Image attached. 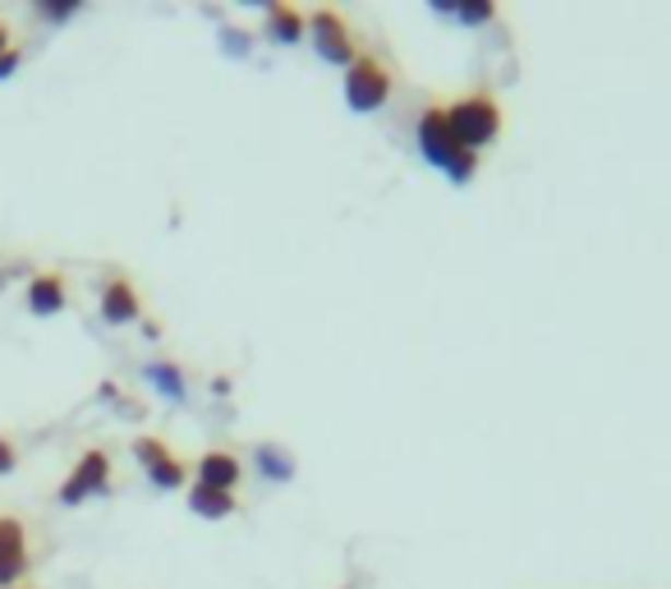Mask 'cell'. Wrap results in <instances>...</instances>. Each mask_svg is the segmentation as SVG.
I'll list each match as a JSON object with an SVG mask.
<instances>
[{
	"instance_id": "8992f818",
	"label": "cell",
	"mask_w": 671,
	"mask_h": 589,
	"mask_svg": "<svg viewBox=\"0 0 671 589\" xmlns=\"http://www.w3.org/2000/svg\"><path fill=\"white\" fill-rule=\"evenodd\" d=\"M28 566H33V553H28V530H24V520L10 516V511H0V589L24 585Z\"/></svg>"
},
{
	"instance_id": "5b68a950",
	"label": "cell",
	"mask_w": 671,
	"mask_h": 589,
	"mask_svg": "<svg viewBox=\"0 0 671 589\" xmlns=\"http://www.w3.org/2000/svg\"><path fill=\"white\" fill-rule=\"evenodd\" d=\"M308 33H313V47H318V56L327 64H341V70H350L354 56H360V42H354V28L345 24V14L318 10L308 19Z\"/></svg>"
},
{
	"instance_id": "2e32d148",
	"label": "cell",
	"mask_w": 671,
	"mask_h": 589,
	"mask_svg": "<svg viewBox=\"0 0 671 589\" xmlns=\"http://www.w3.org/2000/svg\"><path fill=\"white\" fill-rule=\"evenodd\" d=\"M83 10V0H37V14L51 19V24H64V19H74Z\"/></svg>"
},
{
	"instance_id": "9c48e42d",
	"label": "cell",
	"mask_w": 671,
	"mask_h": 589,
	"mask_svg": "<svg viewBox=\"0 0 671 589\" xmlns=\"http://www.w3.org/2000/svg\"><path fill=\"white\" fill-rule=\"evenodd\" d=\"M239 479H244V466H239V456L235 451H203L198 456V484L203 488H221V493H235L239 488Z\"/></svg>"
},
{
	"instance_id": "52a82bcc",
	"label": "cell",
	"mask_w": 671,
	"mask_h": 589,
	"mask_svg": "<svg viewBox=\"0 0 671 589\" xmlns=\"http://www.w3.org/2000/svg\"><path fill=\"white\" fill-rule=\"evenodd\" d=\"M102 318L110 327H129V322H143V295L139 286H133L129 276H110L106 286H102Z\"/></svg>"
},
{
	"instance_id": "ba28073f",
	"label": "cell",
	"mask_w": 671,
	"mask_h": 589,
	"mask_svg": "<svg viewBox=\"0 0 671 589\" xmlns=\"http://www.w3.org/2000/svg\"><path fill=\"white\" fill-rule=\"evenodd\" d=\"M24 299H28V314L51 318V314H60L64 304H70V281H64V272H37L28 281Z\"/></svg>"
},
{
	"instance_id": "7a4b0ae2",
	"label": "cell",
	"mask_w": 671,
	"mask_h": 589,
	"mask_svg": "<svg viewBox=\"0 0 671 589\" xmlns=\"http://www.w3.org/2000/svg\"><path fill=\"white\" fill-rule=\"evenodd\" d=\"M446 120H451V129H456V139L469 148V152H479V148H487V143H497L502 139V102L492 97V93H464V97H456L451 106H446Z\"/></svg>"
},
{
	"instance_id": "3957f363",
	"label": "cell",
	"mask_w": 671,
	"mask_h": 589,
	"mask_svg": "<svg viewBox=\"0 0 671 589\" xmlns=\"http://www.w3.org/2000/svg\"><path fill=\"white\" fill-rule=\"evenodd\" d=\"M387 97H391V70L377 56L360 51V56H354V64L345 70V102H350V111L368 116V111H377V106H387Z\"/></svg>"
},
{
	"instance_id": "9a60e30c",
	"label": "cell",
	"mask_w": 671,
	"mask_h": 589,
	"mask_svg": "<svg viewBox=\"0 0 671 589\" xmlns=\"http://www.w3.org/2000/svg\"><path fill=\"white\" fill-rule=\"evenodd\" d=\"M456 19L460 24H492L497 5H492V0H456Z\"/></svg>"
},
{
	"instance_id": "44dd1931",
	"label": "cell",
	"mask_w": 671,
	"mask_h": 589,
	"mask_svg": "<svg viewBox=\"0 0 671 589\" xmlns=\"http://www.w3.org/2000/svg\"><path fill=\"white\" fill-rule=\"evenodd\" d=\"M10 589H33V585H10Z\"/></svg>"
},
{
	"instance_id": "277c9868",
	"label": "cell",
	"mask_w": 671,
	"mask_h": 589,
	"mask_svg": "<svg viewBox=\"0 0 671 589\" xmlns=\"http://www.w3.org/2000/svg\"><path fill=\"white\" fill-rule=\"evenodd\" d=\"M106 488H110V451L106 447H87L79 461H74V470L64 474V484H60L56 497L64 502V507H79V502L97 497Z\"/></svg>"
},
{
	"instance_id": "8fae6325",
	"label": "cell",
	"mask_w": 671,
	"mask_h": 589,
	"mask_svg": "<svg viewBox=\"0 0 671 589\" xmlns=\"http://www.w3.org/2000/svg\"><path fill=\"white\" fill-rule=\"evenodd\" d=\"M304 33H308V19L295 5L276 0V5L267 10V37H272V42H285V47H290V42H299Z\"/></svg>"
},
{
	"instance_id": "7c38bea8",
	"label": "cell",
	"mask_w": 671,
	"mask_h": 589,
	"mask_svg": "<svg viewBox=\"0 0 671 589\" xmlns=\"http://www.w3.org/2000/svg\"><path fill=\"white\" fill-rule=\"evenodd\" d=\"M148 479H152V484L162 488V493H170V488H185V484H189V466L180 461V456H166V461L156 466V470H148Z\"/></svg>"
},
{
	"instance_id": "ac0fdd59",
	"label": "cell",
	"mask_w": 671,
	"mask_h": 589,
	"mask_svg": "<svg viewBox=\"0 0 671 589\" xmlns=\"http://www.w3.org/2000/svg\"><path fill=\"white\" fill-rule=\"evenodd\" d=\"M19 64H24V47H19V42H14L10 51H0V79H10V74L19 70Z\"/></svg>"
},
{
	"instance_id": "30bf717a",
	"label": "cell",
	"mask_w": 671,
	"mask_h": 589,
	"mask_svg": "<svg viewBox=\"0 0 671 589\" xmlns=\"http://www.w3.org/2000/svg\"><path fill=\"white\" fill-rule=\"evenodd\" d=\"M189 507L203 516V520H226V516L239 511V497H235V493H221V488L189 484Z\"/></svg>"
},
{
	"instance_id": "6da1fadb",
	"label": "cell",
	"mask_w": 671,
	"mask_h": 589,
	"mask_svg": "<svg viewBox=\"0 0 671 589\" xmlns=\"http://www.w3.org/2000/svg\"><path fill=\"white\" fill-rule=\"evenodd\" d=\"M419 152H423V162L446 170L456 185H469L479 176V152H469L456 139L451 120H446V106H428V111L419 116Z\"/></svg>"
},
{
	"instance_id": "ffe728a7",
	"label": "cell",
	"mask_w": 671,
	"mask_h": 589,
	"mask_svg": "<svg viewBox=\"0 0 671 589\" xmlns=\"http://www.w3.org/2000/svg\"><path fill=\"white\" fill-rule=\"evenodd\" d=\"M143 332H148V341H156V337H162V322H152V318H143Z\"/></svg>"
},
{
	"instance_id": "d6986e66",
	"label": "cell",
	"mask_w": 671,
	"mask_h": 589,
	"mask_svg": "<svg viewBox=\"0 0 671 589\" xmlns=\"http://www.w3.org/2000/svg\"><path fill=\"white\" fill-rule=\"evenodd\" d=\"M10 47H14V33H10L5 19H0V51H10Z\"/></svg>"
},
{
	"instance_id": "5bb4252c",
	"label": "cell",
	"mask_w": 671,
	"mask_h": 589,
	"mask_svg": "<svg viewBox=\"0 0 671 589\" xmlns=\"http://www.w3.org/2000/svg\"><path fill=\"white\" fill-rule=\"evenodd\" d=\"M148 378H152L156 387H162L166 397H175V401L185 397V378H180V368H175V364H152V368H148Z\"/></svg>"
},
{
	"instance_id": "e0dca14e",
	"label": "cell",
	"mask_w": 671,
	"mask_h": 589,
	"mask_svg": "<svg viewBox=\"0 0 671 589\" xmlns=\"http://www.w3.org/2000/svg\"><path fill=\"white\" fill-rule=\"evenodd\" d=\"M14 470H19V447H14V438L0 433V474H14Z\"/></svg>"
},
{
	"instance_id": "4fadbf2b",
	"label": "cell",
	"mask_w": 671,
	"mask_h": 589,
	"mask_svg": "<svg viewBox=\"0 0 671 589\" xmlns=\"http://www.w3.org/2000/svg\"><path fill=\"white\" fill-rule=\"evenodd\" d=\"M166 456H175L166 438H152V433H148V438H133V461H139L143 470H156Z\"/></svg>"
}]
</instances>
